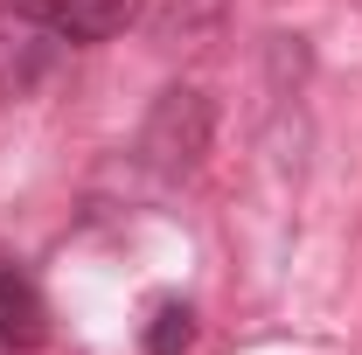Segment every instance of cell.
I'll return each instance as SVG.
<instances>
[{
  "label": "cell",
  "mask_w": 362,
  "mask_h": 355,
  "mask_svg": "<svg viewBox=\"0 0 362 355\" xmlns=\"http://www.w3.org/2000/svg\"><path fill=\"white\" fill-rule=\"evenodd\" d=\"M63 49H70V35L49 21L42 0L0 7V98H28V91L63 63Z\"/></svg>",
  "instance_id": "6da1fadb"
},
{
  "label": "cell",
  "mask_w": 362,
  "mask_h": 355,
  "mask_svg": "<svg viewBox=\"0 0 362 355\" xmlns=\"http://www.w3.org/2000/svg\"><path fill=\"white\" fill-rule=\"evenodd\" d=\"M139 146H146V161L160 175H188L209 153V105H202V91H160Z\"/></svg>",
  "instance_id": "7a4b0ae2"
},
{
  "label": "cell",
  "mask_w": 362,
  "mask_h": 355,
  "mask_svg": "<svg viewBox=\"0 0 362 355\" xmlns=\"http://www.w3.org/2000/svg\"><path fill=\"white\" fill-rule=\"evenodd\" d=\"M42 7H49V21L70 35V49H77V42H112V35H126L146 0H42Z\"/></svg>",
  "instance_id": "3957f363"
},
{
  "label": "cell",
  "mask_w": 362,
  "mask_h": 355,
  "mask_svg": "<svg viewBox=\"0 0 362 355\" xmlns=\"http://www.w3.org/2000/svg\"><path fill=\"white\" fill-rule=\"evenodd\" d=\"M49 307L21 272H0V349H42Z\"/></svg>",
  "instance_id": "277c9868"
},
{
  "label": "cell",
  "mask_w": 362,
  "mask_h": 355,
  "mask_svg": "<svg viewBox=\"0 0 362 355\" xmlns=\"http://www.w3.org/2000/svg\"><path fill=\"white\" fill-rule=\"evenodd\" d=\"M195 349V307H160L146 320V355H188Z\"/></svg>",
  "instance_id": "5b68a950"
}]
</instances>
